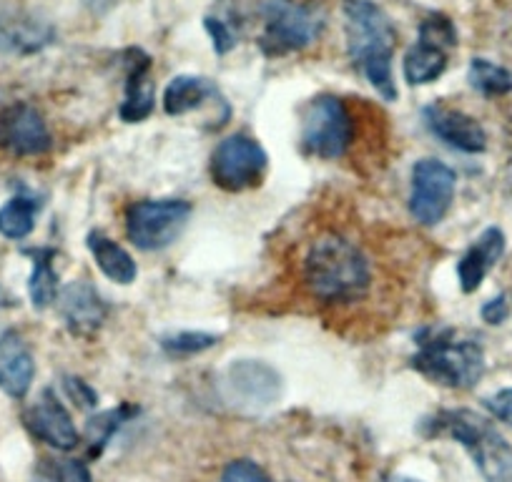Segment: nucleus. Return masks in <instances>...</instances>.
I'll return each instance as SVG.
<instances>
[{"mask_svg":"<svg viewBox=\"0 0 512 482\" xmlns=\"http://www.w3.org/2000/svg\"><path fill=\"white\" fill-rule=\"evenodd\" d=\"M344 18L352 63L367 76L384 101H397L400 93L392 76L397 28L392 18L372 0H344Z\"/></svg>","mask_w":512,"mask_h":482,"instance_id":"f257e3e1","label":"nucleus"},{"mask_svg":"<svg viewBox=\"0 0 512 482\" xmlns=\"http://www.w3.org/2000/svg\"><path fill=\"white\" fill-rule=\"evenodd\" d=\"M304 282L319 302L347 304L367 294L372 272L354 241L327 234L309 247L304 259Z\"/></svg>","mask_w":512,"mask_h":482,"instance_id":"f03ea898","label":"nucleus"},{"mask_svg":"<svg viewBox=\"0 0 512 482\" xmlns=\"http://www.w3.org/2000/svg\"><path fill=\"white\" fill-rule=\"evenodd\" d=\"M422 435L460 442L485 482H512V445L487 417L472 410H445L422 422Z\"/></svg>","mask_w":512,"mask_h":482,"instance_id":"7ed1b4c3","label":"nucleus"},{"mask_svg":"<svg viewBox=\"0 0 512 482\" xmlns=\"http://www.w3.org/2000/svg\"><path fill=\"white\" fill-rule=\"evenodd\" d=\"M412 367L435 385L470 390L485 375V352L475 339L457 337L452 329H425L417 337Z\"/></svg>","mask_w":512,"mask_h":482,"instance_id":"20e7f679","label":"nucleus"},{"mask_svg":"<svg viewBox=\"0 0 512 482\" xmlns=\"http://www.w3.org/2000/svg\"><path fill=\"white\" fill-rule=\"evenodd\" d=\"M191 219V204L184 199H146L126 209V236L141 252L171 247Z\"/></svg>","mask_w":512,"mask_h":482,"instance_id":"39448f33","label":"nucleus"},{"mask_svg":"<svg viewBox=\"0 0 512 482\" xmlns=\"http://www.w3.org/2000/svg\"><path fill=\"white\" fill-rule=\"evenodd\" d=\"M354 141V121L337 96H317L302 113V146L317 159H342Z\"/></svg>","mask_w":512,"mask_h":482,"instance_id":"423d86ee","label":"nucleus"},{"mask_svg":"<svg viewBox=\"0 0 512 482\" xmlns=\"http://www.w3.org/2000/svg\"><path fill=\"white\" fill-rule=\"evenodd\" d=\"M262 16L264 33L259 43L267 56H284L312 46L324 26L322 16L312 6H302L297 0H267Z\"/></svg>","mask_w":512,"mask_h":482,"instance_id":"0eeeda50","label":"nucleus"},{"mask_svg":"<svg viewBox=\"0 0 512 482\" xmlns=\"http://www.w3.org/2000/svg\"><path fill=\"white\" fill-rule=\"evenodd\" d=\"M269 156L264 146L244 134L229 136L211 154V179L219 189L239 194L262 184Z\"/></svg>","mask_w":512,"mask_h":482,"instance_id":"6e6552de","label":"nucleus"},{"mask_svg":"<svg viewBox=\"0 0 512 482\" xmlns=\"http://www.w3.org/2000/svg\"><path fill=\"white\" fill-rule=\"evenodd\" d=\"M455 171L437 159H422L412 166L410 214L422 226H435L445 219L455 199Z\"/></svg>","mask_w":512,"mask_h":482,"instance_id":"1a4fd4ad","label":"nucleus"},{"mask_svg":"<svg viewBox=\"0 0 512 482\" xmlns=\"http://www.w3.org/2000/svg\"><path fill=\"white\" fill-rule=\"evenodd\" d=\"M0 146L13 156H43L51 151L53 139L41 116L31 103H11L0 111Z\"/></svg>","mask_w":512,"mask_h":482,"instance_id":"9d476101","label":"nucleus"},{"mask_svg":"<svg viewBox=\"0 0 512 482\" xmlns=\"http://www.w3.org/2000/svg\"><path fill=\"white\" fill-rule=\"evenodd\" d=\"M226 400L249 410H262L277 402L282 390V377L274 367L254 359H239L231 362L224 375Z\"/></svg>","mask_w":512,"mask_h":482,"instance_id":"9b49d317","label":"nucleus"},{"mask_svg":"<svg viewBox=\"0 0 512 482\" xmlns=\"http://www.w3.org/2000/svg\"><path fill=\"white\" fill-rule=\"evenodd\" d=\"M23 422L31 430L33 437H38L46 445L56 447V450L68 452L81 442L76 425H73L71 412L63 407L53 390H43L41 397L33 402L23 415Z\"/></svg>","mask_w":512,"mask_h":482,"instance_id":"f8f14e48","label":"nucleus"},{"mask_svg":"<svg viewBox=\"0 0 512 482\" xmlns=\"http://www.w3.org/2000/svg\"><path fill=\"white\" fill-rule=\"evenodd\" d=\"M422 118L437 139L445 141L452 149L462 151V154H482L487 149V134L480 121L457 111V108L445 106V103H432L422 111Z\"/></svg>","mask_w":512,"mask_h":482,"instance_id":"ddd939ff","label":"nucleus"},{"mask_svg":"<svg viewBox=\"0 0 512 482\" xmlns=\"http://www.w3.org/2000/svg\"><path fill=\"white\" fill-rule=\"evenodd\" d=\"M58 312L63 322L78 337H91L103 327L108 317V304L91 282H71L58 294Z\"/></svg>","mask_w":512,"mask_h":482,"instance_id":"4468645a","label":"nucleus"},{"mask_svg":"<svg viewBox=\"0 0 512 482\" xmlns=\"http://www.w3.org/2000/svg\"><path fill=\"white\" fill-rule=\"evenodd\" d=\"M156 91L151 81V58L139 48L126 53V93L118 108V116L126 124H141L154 113Z\"/></svg>","mask_w":512,"mask_h":482,"instance_id":"2eb2a0df","label":"nucleus"},{"mask_svg":"<svg viewBox=\"0 0 512 482\" xmlns=\"http://www.w3.org/2000/svg\"><path fill=\"white\" fill-rule=\"evenodd\" d=\"M33 377L36 362L21 334L13 329L0 332V390L13 400H23L31 390Z\"/></svg>","mask_w":512,"mask_h":482,"instance_id":"dca6fc26","label":"nucleus"},{"mask_svg":"<svg viewBox=\"0 0 512 482\" xmlns=\"http://www.w3.org/2000/svg\"><path fill=\"white\" fill-rule=\"evenodd\" d=\"M502 254H505V234H502V229L490 226V229L482 231L457 262V279H460L462 292H477L487 274L492 272V267L502 259Z\"/></svg>","mask_w":512,"mask_h":482,"instance_id":"f3484780","label":"nucleus"},{"mask_svg":"<svg viewBox=\"0 0 512 482\" xmlns=\"http://www.w3.org/2000/svg\"><path fill=\"white\" fill-rule=\"evenodd\" d=\"M204 106H226L219 86L204 76H176L164 91V111L169 116H186L191 111H201Z\"/></svg>","mask_w":512,"mask_h":482,"instance_id":"a211bd4d","label":"nucleus"},{"mask_svg":"<svg viewBox=\"0 0 512 482\" xmlns=\"http://www.w3.org/2000/svg\"><path fill=\"white\" fill-rule=\"evenodd\" d=\"M53 41V28L31 16L0 18V51L36 53Z\"/></svg>","mask_w":512,"mask_h":482,"instance_id":"6ab92c4d","label":"nucleus"},{"mask_svg":"<svg viewBox=\"0 0 512 482\" xmlns=\"http://www.w3.org/2000/svg\"><path fill=\"white\" fill-rule=\"evenodd\" d=\"M447 56H450V48H445L442 43L430 41L425 36L417 38V43L405 53V61H402L407 83L410 86H427V83L437 81L445 73Z\"/></svg>","mask_w":512,"mask_h":482,"instance_id":"aec40b11","label":"nucleus"},{"mask_svg":"<svg viewBox=\"0 0 512 482\" xmlns=\"http://www.w3.org/2000/svg\"><path fill=\"white\" fill-rule=\"evenodd\" d=\"M86 244L91 257L96 259L98 269H101L111 282L123 284V287L136 282V277H139V267H136L134 257H131L121 244L108 239V236L101 234V231H91Z\"/></svg>","mask_w":512,"mask_h":482,"instance_id":"412c9836","label":"nucleus"},{"mask_svg":"<svg viewBox=\"0 0 512 482\" xmlns=\"http://www.w3.org/2000/svg\"><path fill=\"white\" fill-rule=\"evenodd\" d=\"M33 257V274L31 282H28V294H31V302L36 309L51 307L58 299V274L53 269V252L51 249H38L31 252Z\"/></svg>","mask_w":512,"mask_h":482,"instance_id":"4be33fe9","label":"nucleus"},{"mask_svg":"<svg viewBox=\"0 0 512 482\" xmlns=\"http://www.w3.org/2000/svg\"><path fill=\"white\" fill-rule=\"evenodd\" d=\"M136 415H139V407L121 405V407H113V410H106V412H101V415L91 417L86 425L88 452H91L93 457L101 455L103 447H106L108 440L113 437V432L121 430V427Z\"/></svg>","mask_w":512,"mask_h":482,"instance_id":"5701e85b","label":"nucleus"},{"mask_svg":"<svg viewBox=\"0 0 512 482\" xmlns=\"http://www.w3.org/2000/svg\"><path fill=\"white\" fill-rule=\"evenodd\" d=\"M41 201L31 196H13L3 209H0V234L6 239H26L36 226Z\"/></svg>","mask_w":512,"mask_h":482,"instance_id":"b1692460","label":"nucleus"},{"mask_svg":"<svg viewBox=\"0 0 512 482\" xmlns=\"http://www.w3.org/2000/svg\"><path fill=\"white\" fill-rule=\"evenodd\" d=\"M467 81L482 96H505L512 91V73L507 68L497 66V63L487 61V58H472L470 71H467Z\"/></svg>","mask_w":512,"mask_h":482,"instance_id":"393cba45","label":"nucleus"},{"mask_svg":"<svg viewBox=\"0 0 512 482\" xmlns=\"http://www.w3.org/2000/svg\"><path fill=\"white\" fill-rule=\"evenodd\" d=\"M33 482H93V480L86 462L46 457V460H41L36 465Z\"/></svg>","mask_w":512,"mask_h":482,"instance_id":"a878e982","label":"nucleus"},{"mask_svg":"<svg viewBox=\"0 0 512 482\" xmlns=\"http://www.w3.org/2000/svg\"><path fill=\"white\" fill-rule=\"evenodd\" d=\"M214 344H219V337L206 332H176L169 337H161V349L171 357H194V354L211 349Z\"/></svg>","mask_w":512,"mask_h":482,"instance_id":"bb28decb","label":"nucleus"},{"mask_svg":"<svg viewBox=\"0 0 512 482\" xmlns=\"http://www.w3.org/2000/svg\"><path fill=\"white\" fill-rule=\"evenodd\" d=\"M221 482H272V477L251 460H234L226 465Z\"/></svg>","mask_w":512,"mask_h":482,"instance_id":"cd10ccee","label":"nucleus"},{"mask_svg":"<svg viewBox=\"0 0 512 482\" xmlns=\"http://www.w3.org/2000/svg\"><path fill=\"white\" fill-rule=\"evenodd\" d=\"M63 385H66L68 397H71L78 407H83V410H91V407L98 405L96 390H93L88 382H83L81 377H66V382H63Z\"/></svg>","mask_w":512,"mask_h":482,"instance_id":"c85d7f7f","label":"nucleus"},{"mask_svg":"<svg viewBox=\"0 0 512 482\" xmlns=\"http://www.w3.org/2000/svg\"><path fill=\"white\" fill-rule=\"evenodd\" d=\"M204 26L206 31H209L211 41H214L216 53H229L231 48H234V33L229 31V26H226L224 21H219V18H206Z\"/></svg>","mask_w":512,"mask_h":482,"instance_id":"c756f323","label":"nucleus"},{"mask_svg":"<svg viewBox=\"0 0 512 482\" xmlns=\"http://www.w3.org/2000/svg\"><path fill=\"white\" fill-rule=\"evenodd\" d=\"M485 407L497 417V420H502L507 427H512V390H500L497 395L487 397Z\"/></svg>","mask_w":512,"mask_h":482,"instance_id":"7c9ffc66","label":"nucleus"},{"mask_svg":"<svg viewBox=\"0 0 512 482\" xmlns=\"http://www.w3.org/2000/svg\"><path fill=\"white\" fill-rule=\"evenodd\" d=\"M507 314H510V307H507V299L502 297H495L490 299V302L482 307V319H485L487 324H502L507 319Z\"/></svg>","mask_w":512,"mask_h":482,"instance_id":"2f4dec72","label":"nucleus"},{"mask_svg":"<svg viewBox=\"0 0 512 482\" xmlns=\"http://www.w3.org/2000/svg\"><path fill=\"white\" fill-rule=\"evenodd\" d=\"M395 482H420V480H412V477H397Z\"/></svg>","mask_w":512,"mask_h":482,"instance_id":"473e14b6","label":"nucleus"}]
</instances>
